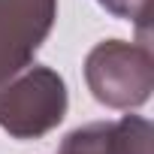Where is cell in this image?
<instances>
[{
  "label": "cell",
  "mask_w": 154,
  "mask_h": 154,
  "mask_svg": "<svg viewBox=\"0 0 154 154\" xmlns=\"http://www.w3.org/2000/svg\"><path fill=\"white\" fill-rule=\"evenodd\" d=\"M97 3L106 12H112L115 18L133 21L139 30H148V3L151 0H97Z\"/></svg>",
  "instance_id": "5b68a950"
},
{
  "label": "cell",
  "mask_w": 154,
  "mask_h": 154,
  "mask_svg": "<svg viewBox=\"0 0 154 154\" xmlns=\"http://www.w3.org/2000/svg\"><path fill=\"white\" fill-rule=\"evenodd\" d=\"M85 82L91 97L106 109H139L154 91V57L148 42L103 39L85 57Z\"/></svg>",
  "instance_id": "6da1fadb"
},
{
  "label": "cell",
  "mask_w": 154,
  "mask_h": 154,
  "mask_svg": "<svg viewBox=\"0 0 154 154\" xmlns=\"http://www.w3.org/2000/svg\"><path fill=\"white\" fill-rule=\"evenodd\" d=\"M57 18V0H0V85L33 63Z\"/></svg>",
  "instance_id": "3957f363"
},
{
  "label": "cell",
  "mask_w": 154,
  "mask_h": 154,
  "mask_svg": "<svg viewBox=\"0 0 154 154\" xmlns=\"http://www.w3.org/2000/svg\"><path fill=\"white\" fill-rule=\"evenodd\" d=\"M57 154H151V121L124 115L118 121H94L63 136Z\"/></svg>",
  "instance_id": "277c9868"
},
{
  "label": "cell",
  "mask_w": 154,
  "mask_h": 154,
  "mask_svg": "<svg viewBox=\"0 0 154 154\" xmlns=\"http://www.w3.org/2000/svg\"><path fill=\"white\" fill-rule=\"evenodd\" d=\"M69 94L63 75L30 63L0 85V127L12 139H42L66 118Z\"/></svg>",
  "instance_id": "7a4b0ae2"
}]
</instances>
